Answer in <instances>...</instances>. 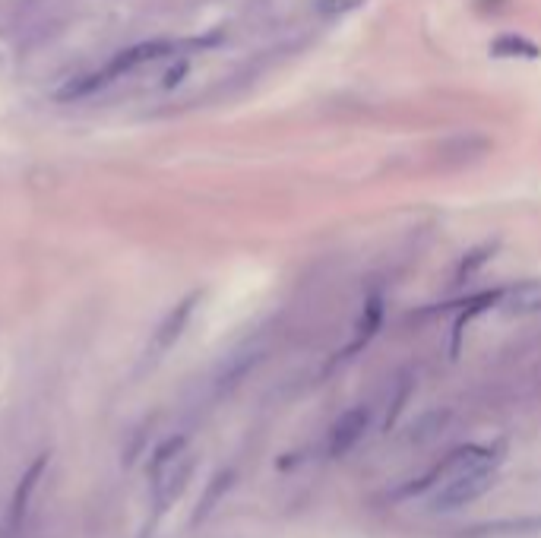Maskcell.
<instances>
[{"mask_svg":"<svg viewBox=\"0 0 541 538\" xmlns=\"http://www.w3.org/2000/svg\"><path fill=\"white\" fill-rule=\"evenodd\" d=\"M380 326H383V298H380V295H371V298L364 301V311H361V317H358V323H355V339H352L349 349H345V358L361 352L364 345L377 336Z\"/></svg>","mask_w":541,"mask_h":538,"instance_id":"cell-9","label":"cell"},{"mask_svg":"<svg viewBox=\"0 0 541 538\" xmlns=\"http://www.w3.org/2000/svg\"><path fill=\"white\" fill-rule=\"evenodd\" d=\"M447 428V412H428L421 421H415V428H412V440L415 444H431V440Z\"/></svg>","mask_w":541,"mask_h":538,"instance_id":"cell-13","label":"cell"},{"mask_svg":"<svg viewBox=\"0 0 541 538\" xmlns=\"http://www.w3.org/2000/svg\"><path fill=\"white\" fill-rule=\"evenodd\" d=\"M494 475H497V469H491V466H469V469L450 475L447 485L434 494L431 510L434 513H453V510L475 504L478 497L494 485Z\"/></svg>","mask_w":541,"mask_h":538,"instance_id":"cell-1","label":"cell"},{"mask_svg":"<svg viewBox=\"0 0 541 538\" xmlns=\"http://www.w3.org/2000/svg\"><path fill=\"white\" fill-rule=\"evenodd\" d=\"M187 73V61H181L178 67H171L168 73H165V86H175V83H181V76Z\"/></svg>","mask_w":541,"mask_h":538,"instance_id":"cell-14","label":"cell"},{"mask_svg":"<svg viewBox=\"0 0 541 538\" xmlns=\"http://www.w3.org/2000/svg\"><path fill=\"white\" fill-rule=\"evenodd\" d=\"M178 45L175 42H168V38H156V42H140V45H133V48H124L111 57V61L102 67V76L108 80V86L114 80H121V76L133 73V70H140L143 64H152V61H159V57H168V54H175Z\"/></svg>","mask_w":541,"mask_h":538,"instance_id":"cell-3","label":"cell"},{"mask_svg":"<svg viewBox=\"0 0 541 538\" xmlns=\"http://www.w3.org/2000/svg\"><path fill=\"white\" fill-rule=\"evenodd\" d=\"M184 447H187V437L184 434H175V437L162 440V444L152 450V456H149V482H156L162 472H168L171 466H175V459L184 453Z\"/></svg>","mask_w":541,"mask_h":538,"instance_id":"cell-12","label":"cell"},{"mask_svg":"<svg viewBox=\"0 0 541 538\" xmlns=\"http://www.w3.org/2000/svg\"><path fill=\"white\" fill-rule=\"evenodd\" d=\"M235 478H238V472H235V469H222V472H216V475H212L209 488L203 491V497H200L197 510H193V520H190L193 526L206 523V516L219 507V501H222V497L231 491V485H235Z\"/></svg>","mask_w":541,"mask_h":538,"instance_id":"cell-10","label":"cell"},{"mask_svg":"<svg viewBox=\"0 0 541 538\" xmlns=\"http://www.w3.org/2000/svg\"><path fill=\"white\" fill-rule=\"evenodd\" d=\"M200 298H203V292H190L187 298H181V301L165 314V320L156 326V333H152V342H149V349H146V358H149V361L162 358V355L171 349V345H175V342L184 336V330H187L193 311H197Z\"/></svg>","mask_w":541,"mask_h":538,"instance_id":"cell-2","label":"cell"},{"mask_svg":"<svg viewBox=\"0 0 541 538\" xmlns=\"http://www.w3.org/2000/svg\"><path fill=\"white\" fill-rule=\"evenodd\" d=\"M488 51H491L494 57H523V61H535V57H541V48L532 42V38L516 35V32L497 35L494 42L488 45Z\"/></svg>","mask_w":541,"mask_h":538,"instance_id":"cell-11","label":"cell"},{"mask_svg":"<svg viewBox=\"0 0 541 538\" xmlns=\"http://www.w3.org/2000/svg\"><path fill=\"white\" fill-rule=\"evenodd\" d=\"M367 428H371V409L355 406L349 412H342L339 421L333 425V431H330V456L339 459L345 453H352L361 444V437L367 434Z\"/></svg>","mask_w":541,"mask_h":538,"instance_id":"cell-5","label":"cell"},{"mask_svg":"<svg viewBox=\"0 0 541 538\" xmlns=\"http://www.w3.org/2000/svg\"><path fill=\"white\" fill-rule=\"evenodd\" d=\"M497 307L507 317H535L541 314V282H516L497 295Z\"/></svg>","mask_w":541,"mask_h":538,"instance_id":"cell-6","label":"cell"},{"mask_svg":"<svg viewBox=\"0 0 541 538\" xmlns=\"http://www.w3.org/2000/svg\"><path fill=\"white\" fill-rule=\"evenodd\" d=\"M541 532V516H519V520H491L475 523L472 529H462L453 538H519Z\"/></svg>","mask_w":541,"mask_h":538,"instance_id":"cell-7","label":"cell"},{"mask_svg":"<svg viewBox=\"0 0 541 538\" xmlns=\"http://www.w3.org/2000/svg\"><path fill=\"white\" fill-rule=\"evenodd\" d=\"M48 466V456H38L35 463L23 472V482L16 485L13 491V501L7 507V516H4V526H0V538H19L23 532V523H26V513H29V501H32V491L38 485V478H42Z\"/></svg>","mask_w":541,"mask_h":538,"instance_id":"cell-4","label":"cell"},{"mask_svg":"<svg viewBox=\"0 0 541 538\" xmlns=\"http://www.w3.org/2000/svg\"><path fill=\"white\" fill-rule=\"evenodd\" d=\"M491 149V140H485L481 133H459V137H450L440 143V159L447 165H466L481 159Z\"/></svg>","mask_w":541,"mask_h":538,"instance_id":"cell-8","label":"cell"}]
</instances>
